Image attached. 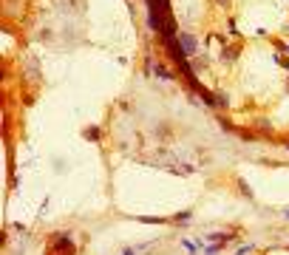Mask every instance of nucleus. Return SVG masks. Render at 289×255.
Segmentation results:
<instances>
[{
    "mask_svg": "<svg viewBox=\"0 0 289 255\" xmlns=\"http://www.w3.org/2000/svg\"><path fill=\"white\" fill-rule=\"evenodd\" d=\"M85 139H99V128H94V130H85Z\"/></svg>",
    "mask_w": 289,
    "mask_h": 255,
    "instance_id": "obj_10",
    "label": "nucleus"
},
{
    "mask_svg": "<svg viewBox=\"0 0 289 255\" xmlns=\"http://www.w3.org/2000/svg\"><path fill=\"white\" fill-rule=\"evenodd\" d=\"M122 255H136V250H130V247H128V250H122Z\"/></svg>",
    "mask_w": 289,
    "mask_h": 255,
    "instance_id": "obj_12",
    "label": "nucleus"
},
{
    "mask_svg": "<svg viewBox=\"0 0 289 255\" xmlns=\"http://www.w3.org/2000/svg\"><path fill=\"white\" fill-rule=\"evenodd\" d=\"M247 253H255V244H244V247H238V253L235 255H247Z\"/></svg>",
    "mask_w": 289,
    "mask_h": 255,
    "instance_id": "obj_8",
    "label": "nucleus"
},
{
    "mask_svg": "<svg viewBox=\"0 0 289 255\" xmlns=\"http://www.w3.org/2000/svg\"><path fill=\"white\" fill-rule=\"evenodd\" d=\"M238 54H241V46H227L224 51H221V60H224V63H235Z\"/></svg>",
    "mask_w": 289,
    "mask_h": 255,
    "instance_id": "obj_4",
    "label": "nucleus"
},
{
    "mask_svg": "<svg viewBox=\"0 0 289 255\" xmlns=\"http://www.w3.org/2000/svg\"><path fill=\"white\" fill-rule=\"evenodd\" d=\"M284 216H287V219H289V210H284Z\"/></svg>",
    "mask_w": 289,
    "mask_h": 255,
    "instance_id": "obj_13",
    "label": "nucleus"
},
{
    "mask_svg": "<svg viewBox=\"0 0 289 255\" xmlns=\"http://www.w3.org/2000/svg\"><path fill=\"white\" fill-rule=\"evenodd\" d=\"M190 219H193V213L185 210V213H176L173 219H170V224H190Z\"/></svg>",
    "mask_w": 289,
    "mask_h": 255,
    "instance_id": "obj_5",
    "label": "nucleus"
},
{
    "mask_svg": "<svg viewBox=\"0 0 289 255\" xmlns=\"http://www.w3.org/2000/svg\"><path fill=\"white\" fill-rule=\"evenodd\" d=\"M179 46H182V51H185L187 57H193V54H196V51H198V43H196V37L190 34V32H182V34H179Z\"/></svg>",
    "mask_w": 289,
    "mask_h": 255,
    "instance_id": "obj_2",
    "label": "nucleus"
},
{
    "mask_svg": "<svg viewBox=\"0 0 289 255\" xmlns=\"http://www.w3.org/2000/svg\"><path fill=\"white\" fill-rule=\"evenodd\" d=\"M216 3H219L221 9H230V0H216Z\"/></svg>",
    "mask_w": 289,
    "mask_h": 255,
    "instance_id": "obj_11",
    "label": "nucleus"
},
{
    "mask_svg": "<svg viewBox=\"0 0 289 255\" xmlns=\"http://www.w3.org/2000/svg\"><path fill=\"white\" fill-rule=\"evenodd\" d=\"M151 74L162 77V80H170V82L176 80V71H170L167 65H164V63H153V71H151Z\"/></svg>",
    "mask_w": 289,
    "mask_h": 255,
    "instance_id": "obj_3",
    "label": "nucleus"
},
{
    "mask_svg": "<svg viewBox=\"0 0 289 255\" xmlns=\"http://www.w3.org/2000/svg\"><path fill=\"white\" fill-rule=\"evenodd\" d=\"M77 253V247H74V241H71V235H54L51 238V244L46 247V255H74Z\"/></svg>",
    "mask_w": 289,
    "mask_h": 255,
    "instance_id": "obj_1",
    "label": "nucleus"
},
{
    "mask_svg": "<svg viewBox=\"0 0 289 255\" xmlns=\"http://www.w3.org/2000/svg\"><path fill=\"white\" fill-rule=\"evenodd\" d=\"M170 170H173L176 176H190V173H193V164H173Z\"/></svg>",
    "mask_w": 289,
    "mask_h": 255,
    "instance_id": "obj_7",
    "label": "nucleus"
},
{
    "mask_svg": "<svg viewBox=\"0 0 289 255\" xmlns=\"http://www.w3.org/2000/svg\"><path fill=\"white\" fill-rule=\"evenodd\" d=\"M182 250H185L187 255H196L201 247H198V241H190V238H185V241H182Z\"/></svg>",
    "mask_w": 289,
    "mask_h": 255,
    "instance_id": "obj_6",
    "label": "nucleus"
},
{
    "mask_svg": "<svg viewBox=\"0 0 289 255\" xmlns=\"http://www.w3.org/2000/svg\"><path fill=\"white\" fill-rule=\"evenodd\" d=\"M238 187H241V193H244V196H247V198H253V190H250V187L244 185L241 179H238Z\"/></svg>",
    "mask_w": 289,
    "mask_h": 255,
    "instance_id": "obj_9",
    "label": "nucleus"
}]
</instances>
